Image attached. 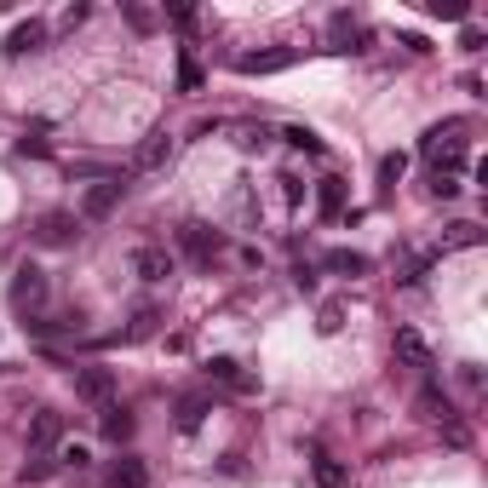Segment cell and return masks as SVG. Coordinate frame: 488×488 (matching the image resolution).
Returning <instances> with one entry per match:
<instances>
[{
    "label": "cell",
    "instance_id": "6da1fadb",
    "mask_svg": "<svg viewBox=\"0 0 488 488\" xmlns=\"http://www.w3.org/2000/svg\"><path fill=\"white\" fill-rule=\"evenodd\" d=\"M465 133H471L465 121H437V127L419 138V155L431 161V172H460L465 167V150H471Z\"/></svg>",
    "mask_w": 488,
    "mask_h": 488
},
{
    "label": "cell",
    "instance_id": "7a4b0ae2",
    "mask_svg": "<svg viewBox=\"0 0 488 488\" xmlns=\"http://www.w3.org/2000/svg\"><path fill=\"white\" fill-rule=\"evenodd\" d=\"M179 253L196 264V271H207V264L225 253V235H218L213 225H201V218H190V225H179Z\"/></svg>",
    "mask_w": 488,
    "mask_h": 488
},
{
    "label": "cell",
    "instance_id": "3957f363",
    "mask_svg": "<svg viewBox=\"0 0 488 488\" xmlns=\"http://www.w3.org/2000/svg\"><path fill=\"white\" fill-rule=\"evenodd\" d=\"M293 64H299L293 46H264V52H242V58H235V75H281Z\"/></svg>",
    "mask_w": 488,
    "mask_h": 488
},
{
    "label": "cell",
    "instance_id": "277c9868",
    "mask_svg": "<svg viewBox=\"0 0 488 488\" xmlns=\"http://www.w3.org/2000/svg\"><path fill=\"white\" fill-rule=\"evenodd\" d=\"M12 305L18 310H35V305H46V271L41 264H18V271H12Z\"/></svg>",
    "mask_w": 488,
    "mask_h": 488
},
{
    "label": "cell",
    "instance_id": "5b68a950",
    "mask_svg": "<svg viewBox=\"0 0 488 488\" xmlns=\"http://www.w3.org/2000/svg\"><path fill=\"white\" fill-rule=\"evenodd\" d=\"M121 196H127V179H98L81 196V218H109V213L121 207Z\"/></svg>",
    "mask_w": 488,
    "mask_h": 488
},
{
    "label": "cell",
    "instance_id": "8992f818",
    "mask_svg": "<svg viewBox=\"0 0 488 488\" xmlns=\"http://www.w3.org/2000/svg\"><path fill=\"white\" fill-rule=\"evenodd\" d=\"M172 271H179V259H172L167 247H155V242H144V247L133 253V276H138V281H150V288H155V281H167Z\"/></svg>",
    "mask_w": 488,
    "mask_h": 488
},
{
    "label": "cell",
    "instance_id": "52a82bcc",
    "mask_svg": "<svg viewBox=\"0 0 488 488\" xmlns=\"http://www.w3.org/2000/svg\"><path fill=\"white\" fill-rule=\"evenodd\" d=\"M167 155H172V133H167V127H150L144 138H138V150H133V172L167 167Z\"/></svg>",
    "mask_w": 488,
    "mask_h": 488
},
{
    "label": "cell",
    "instance_id": "ba28073f",
    "mask_svg": "<svg viewBox=\"0 0 488 488\" xmlns=\"http://www.w3.org/2000/svg\"><path fill=\"white\" fill-rule=\"evenodd\" d=\"M391 351H397V362H408L414 373H425V380H431L437 356H431V345H425V339L414 334V327H397V345H391Z\"/></svg>",
    "mask_w": 488,
    "mask_h": 488
},
{
    "label": "cell",
    "instance_id": "9c48e42d",
    "mask_svg": "<svg viewBox=\"0 0 488 488\" xmlns=\"http://www.w3.org/2000/svg\"><path fill=\"white\" fill-rule=\"evenodd\" d=\"M35 242H41V247H69V242H75V213H64V207H58V213H41V218H35Z\"/></svg>",
    "mask_w": 488,
    "mask_h": 488
},
{
    "label": "cell",
    "instance_id": "30bf717a",
    "mask_svg": "<svg viewBox=\"0 0 488 488\" xmlns=\"http://www.w3.org/2000/svg\"><path fill=\"white\" fill-rule=\"evenodd\" d=\"M58 437H64V414H52V408H41L35 419H29V454H52Z\"/></svg>",
    "mask_w": 488,
    "mask_h": 488
},
{
    "label": "cell",
    "instance_id": "8fae6325",
    "mask_svg": "<svg viewBox=\"0 0 488 488\" xmlns=\"http://www.w3.org/2000/svg\"><path fill=\"white\" fill-rule=\"evenodd\" d=\"M75 397L109 408V397H115V373H109V368H81V373H75Z\"/></svg>",
    "mask_w": 488,
    "mask_h": 488
},
{
    "label": "cell",
    "instance_id": "7c38bea8",
    "mask_svg": "<svg viewBox=\"0 0 488 488\" xmlns=\"http://www.w3.org/2000/svg\"><path fill=\"white\" fill-rule=\"evenodd\" d=\"M41 46H46V23L41 18H23L6 35V58H29V52H41Z\"/></svg>",
    "mask_w": 488,
    "mask_h": 488
},
{
    "label": "cell",
    "instance_id": "4fadbf2b",
    "mask_svg": "<svg viewBox=\"0 0 488 488\" xmlns=\"http://www.w3.org/2000/svg\"><path fill=\"white\" fill-rule=\"evenodd\" d=\"M207 380L242 391V397H247V391H259V380H253V373H242V362H235V356H213V362H207Z\"/></svg>",
    "mask_w": 488,
    "mask_h": 488
},
{
    "label": "cell",
    "instance_id": "5bb4252c",
    "mask_svg": "<svg viewBox=\"0 0 488 488\" xmlns=\"http://www.w3.org/2000/svg\"><path fill=\"white\" fill-rule=\"evenodd\" d=\"M109 488H150V465L133 460V454H121V460L109 465Z\"/></svg>",
    "mask_w": 488,
    "mask_h": 488
},
{
    "label": "cell",
    "instance_id": "9a60e30c",
    "mask_svg": "<svg viewBox=\"0 0 488 488\" xmlns=\"http://www.w3.org/2000/svg\"><path fill=\"white\" fill-rule=\"evenodd\" d=\"M310 477H317V488H351V465L334 460V454H317V460H310Z\"/></svg>",
    "mask_w": 488,
    "mask_h": 488
},
{
    "label": "cell",
    "instance_id": "2e32d148",
    "mask_svg": "<svg viewBox=\"0 0 488 488\" xmlns=\"http://www.w3.org/2000/svg\"><path fill=\"white\" fill-rule=\"evenodd\" d=\"M322 264L334 276H368V253H356V247H334V253H322Z\"/></svg>",
    "mask_w": 488,
    "mask_h": 488
},
{
    "label": "cell",
    "instance_id": "e0dca14e",
    "mask_svg": "<svg viewBox=\"0 0 488 488\" xmlns=\"http://www.w3.org/2000/svg\"><path fill=\"white\" fill-rule=\"evenodd\" d=\"M98 431H104V443H133V414L109 402V408H104V419H98Z\"/></svg>",
    "mask_w": 488,
    "mask_h": 488
},
{
    "label": "cell",
    "instance_id": "ac0fdd59",
    "mask_svg": "<svg viewBox=\"0 0 488 488\" xmlns=\"http://www.w3.org/2000/svg\"><path fill=\"white\" fill-rule=\"evenodd\" d=\"M317 213L322 218H339L345 213V179H322L317 184Z\"/></svg>",
    "mask_w": 488,
    "mask_h": 488
},
{
    "label": "cell",
    "instance_id": "d6986e66",
    "mask_svg": "<svg viewBox=\"0 0 488 488\" xmlns=\"http://www.w3.org/2000/svg\"><path fill=\"white\" fill-rule=\"evenodd\" d=\"M155 327H161V305H138V310H133V322H127V334H121V339H150Z\"/></svg>",
    "mask_w": 488,
    "mask_h": 488
},
{
    "label": "cell",
    "instance_id": "ffe728a7",
    "mask_svg": "<svg viewBox=\"0 0 488 488\" xmlns=\"http://www.w3.org/2000/svg\"><path fill=\"white\" fill-rule=\"evenodd\" d=\"M213 414L207 397H179V431H201V419Z\"/></svg>",
    "mask_w": 488,
    "mask_h": 488
},
{
    "label": "cell",
    "instance_id": "44dd1931",
    "mask_svg": "<svg viewBox=\"0 0 488 488\" xmlns=\"http://www.w3.org/2000/svg\"><path fill=\"white\" fill-rule=\"evenodd\" d=\"M419 414H425V419H448V414H454V408H448V397H443V385H437V380H425V391H419Z\"/></svg>",
    "mask_w": 488,
    "mask_h": 488
},
{
    "label": "cell",
    "instance_id": "7402d4cb",
    "mask_svg": "<svg viewBox=\"0 0 488 488\" xmlns=\"http://www.w3.org/2000/svg\"><path fill=\"white\" fill-rule=\"evenodd\" d=\"M201 81H207V75H201L196 52H190V46H184V52H179V92H184V98H190V92H201Z\"/></svg>",
    "mask_w": 488,
    "mask_h": 488
},
{
    "label": "cell",
    "instance_id": "603a6c76",
    "mask_svg": "<svg viewBox=\"0 0 488 488\" xmlns=\"http://www.w3.org/2000/svg\"><path fill=\"white\" fill-rule=\"evenodd\" d=\"M58 471V454H29V460L18 465V483H46Z\"/></svg>",
    "mask_w": 488,
    "mask_h": 488
},
{
    "label": "cell",
    "instance_id": "cb8c5ba5",
    "mask_svg": "<svg viewBox=\"0 0 488 488\" xmlns=\"http://www.w3.org/2000/svg\"><path fill=\"white\" fill-rule=\"evenodd\" d=\"M121 12H127V23L138 29V35H155V29H161V12H155V6H138V0H127Z\"/></svg>",
    "mask_w": 488,
    "mask_h": 488
},
{
    "label": "cell",
    "instance_id": "d4e9b609",
    "mask_svg": "<svg viewBox=\"0 0 488 488\" xmlns=\"http://www.w3.org/2000/svg\"><path fill=\"white\" fill-rule=\"evenodd\" d=\"M425 12H431V18H443V23H465V18H471V0H431Z\"/></svg>",
    "mask_w": 488,
    "mask_h": 488
},
{
    "label": "cell",
    "instance_id": "484cf974",
    "mask_svg": "<svg viewBox=\"0 0 488 488\" xmlns=\"http://www.w3.org/2000/svg\"><path fill=\"white\" fill-rule=\"evenodd\" d=\"M281 138H288V144H293V150H305V155H322V150H327V144H322V138H317V133H310V127H288V133H281Z\"/></svg>",
    "mask_w": 488,
    "mask_h": 488
},
{
    "label": "cell",
    "instance_id": "4316f807",
    "mask_svg": "<svg viewBox=\"0 0 488 488\" xmlns=\"http://www.w3.org/2000/svg\"><path fill=\"white\" fill-rule=\"evenodd\" d=\"M443 247H483V230L460 218V225H448V242H443Z\"/></svg>",
    "mask_w": 488,
    "mask_h": 488
},
{
    "label": "cell",
    "instance_id": "83f0119b",
    "mask_svg": "<svg viewBox=\"0 0 488 488\" xmlns=\"http://www.w3.org/2000/svg\"><path fill=\"white\" fill-rule=\"evenodd\" d=\"M431 264H437V253H419V259H414V264H408V271H402L397 281H402V288H419V281H425V276H431Z\"/></svg>",
    "mask_w": 488,
    "mask_h": 488
},
{
    "label": "cell",
    "instance_id": "f1b7e54d",
    "mask_svg": "<svg viewBox=\"0 0 488 488\" xmlns=\"http://www.w3.org/2000/svg\"><path fill=\"white\" fill-rule=\"evenodd\" d=\"M425 190H431L437 201H448V196H460V179H454V172H431V179H425Z\"/></svg>",
    "mask_w": 488,
    "mask_h": 488
},
{
    "label": "cell",
    "instance_id": "f546056e",
    "mask_svg": "<svg viewBox=\"0 0 488 488\" xmlns=\"http://www.w3.org/2000/svg\"><path fill=\"white\" fill-rule=\"evenodd\" d=\"M402 172H408V155H385V161H380V184H385V190H397Z\"/></svg>",
    "mask_w": 488,
    "mask_h": 488
},
{
    "label": "cell",
    "instance_id": "4dcf8cb0",
    "mask_svg": "<svg viewBox=\"0 0 488 488\" xmlns=\"http://www.w3.org/2000/svg\"><path fill=\"white\" fill-rule=\"evenodd\" d=\"M293 288H299V293H317V264H310V259L293 264Z\"/></svg>",
    "mask_w": 488,
    "mask_h": 488
},
{
    "label": "cell",
    "instance_id": "1f68e13d",
    "mask_svg": "<svg viewBox=\"0 0 488 488\" xmlns=\"http://www.w3.org/2000/svg\"><path fill=\"white\" fill-rule=\"evenodd\" d=\"M317 327H322V334H339V327H345V305H322Z\"/></svg>",
    "mask_w": 488,
    "mask_h": 488
},
{
    "label": "cell",
    "instance_id": "d6a6232c",
    "mask_svg": "<svg viewBox=\"0 0 488 488\" xmlns=\"http://www.w3.org/2000/svg\"><path fill=\"white\" fill-rule=\"evenodd\" d=\"M242 138H235V144L242 150H259V144H271V127H235Z\"/></svg>",
    "mask_w": 488,
    "mask_h": 488
},
{
    "label": "cell",
    "instance_id": "836d02e7",
    "mask_svg": "<svg viewBox=\"0 0 488 488\" xmlns=\"http://www.w3.org/2000/svg\"><path fill=\"white\" fill-rule=\"evenodd\" d=\"M276 184H281V196H288V207H299V201H305V184H299V179H293V172H281V179H276Z\"/></svg>",
    "mask_w": 488,
    "mask_h": 488
},
{
    "label": "cell",
    "instance_id": "e575fe53",
    "mask_svg": "<svg viewBox=\"0 0 488 488\" xmlns=\"http://www.w3.org/2000/svg\"><path fill=\"white\" fill-rule=\"evenodd\" d=\"M87 460H92V454H87V448H81V443H69V448H64V454H58V465H75V471H81V465H87Z\"/></svg>",
    "mask_w": 488,
    "mask_h": 488
},
{
    "label": "cell",
    "instance_id": "d590c367",
    "mask_svg": "<svg viewBox=\"0 0 488 488\" xmlns=\"http://www.w3.org/2000/svg\"><path fill=\"white\" fill-rule=\"evenodd\" d=\"M18 155H41V161H46L52 150H46V138H29V133H23V138H18Z\"/></svg>",
    "mask_w": 488,
    "mask_h": 488
},
{
    "label": "cell",
    "instance_id": "8d00e7d4",
    "mask_svg": "<svg viewBox=\"0 0 488 488\" xmlns=\"http://www.w3.org/2000/svg\"><path fill=\"white\" fill-rule=\"evenodd\" d=\"M460 46H465V52H483V29H477V23H465V35H460Z\"/></svg>",
    "mask_w": 488,
    "mask_h": 488
}]
</instances>
